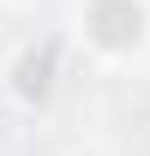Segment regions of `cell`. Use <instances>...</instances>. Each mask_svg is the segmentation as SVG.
<instances>
[{"mask_svg": "<svg viewBox=\"0 0 150 156\" xmlns=\"http://www.w3.org/2000/svg\"><path fill=\"white\" fill-rule=\"evenodd\" d=\"M90 24H96V36L108 42V48H132V42H138V24H144V12H138L132 0H96Z\"/></svg>", "mask_w": 150, "mask_h": 156, "instance_id": "obj_1", "label": "cell"}]
</instances>
